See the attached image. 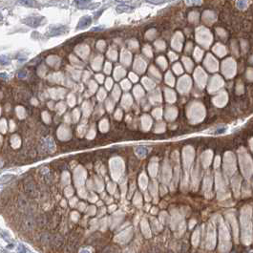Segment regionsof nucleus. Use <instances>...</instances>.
<instances>
[{"label": "nucleus", "instance_id": "nucleus-1", "mask_svg": "<svg viewBox=\"0 0 253 253\" xmlns=\"http://www.w3.org/2000/svg\"><path fill=\"white\" fill-rule=\"evenodd\" d=\"M196 40L204 48H208L213 41V36L208 29L201 26L196 30Z\"/></svg>", "mask_w": 253, "mask_h": 253}, {"label": "nucleus", "instance_id": "nucleus-2", "mask_svg": "<svg viewBox=\"0 0 253 253\" xmlns=\"http://www.w3.org/2000/svg\"><path fill=\"white\" fill-rule=\"evenodd\" d=\"M237 64L233 58H226L222 63V73L226 78H232L236 75Z\"/></svg>", "mask_w": 253, "mask_h": 253}, {"label": "nucleus", "instance_id": "nucleus-3", "mask_svg": "<svg viewBox=\"0 0 253 253\" xmlns=\"http://www.w3.org/2000/svg\"><path fill=\"white\" fill-rule=\"evenodd\" d=\"M192 87V79L189 76H183L179 78L177 90L180 94H188Z\"/></svg>", "mask_w": 253, "mask_h": 253}, {"label": "nucleus", "instance_id": "nucleus-4", "mask_svg": "<svg viewBox=\"0 0 253 253\" xmlns=\"http://www.w3.org/2000/svg\"><path fill=\"white\" fill-rule=\"evenodd\" d=\"M224 78H222L221 76L215 75L212 76L211 79H210L207 89H208V92L210 94H213V93L218 92L220 89H222V88L224 87Z\"/></svg>", "mask_w": 253, "mask_h": 253}, {"label": "nucleus", "instance_id": "nucleus-5", "mask_svg": "<svg viewBox=\"0 0 253 253\" xmlns=\"http://www.w3.org/2000/svg\"><path fill=\"white\" fill-rule=\"evenodd\" d=\"M194 79L195 83L200 89H203L207 83V75L201 67H198L194 71Z\"/></svg>", "mask_w": 253, "mask_h": 253}, {"label": "nucleus", "instance_id": "nucleus-6", "mask_svg": "<svg viewBox=\"0 0 253 253\" xmlns=\"http://www.w3.org/2000/svg\"><path fill=\"white\" fill-rule=\"evenodd\" d=\"M203 64H204V67H205L206 69L208 70V72L210 73L217 72L219 69V62L211 54H207L206 55L205 58H204Z\"/></svg>", "mask_w": 253, "mask_h": 253}, {"label": "nucleus", "instance_id": "nucleus-7", "mask_svg": "<svg viewBox=\"0 0 253 253\" xmlns=\"http://www.w3.org/2000/svg\"><path fill=\"white\" fill-rule=\"evenodd\" d=\"M45 22V18L43 16H28L22 20V23L26 24L27 26H30L32 28H37L41 26Z\"/></svg>", "mask_w": 253, "mask_h": 253}, {"label": "nucleus", "instance_id": "nucleus-8", "mask_svg": "<svg viewBox=\"0 0 253 253\" xmlns=\"http://www.w3.org/2000/svg\"><path fill=\"white\" fill-rule=\"evenodd\" d=\"M183 35L181 32L176 33L174 36H173L171 40V47L174 50L181 52L183 49Z\"/></svg>", "mask_w": 253, "mask_h": 253}, {"label": "nucleus", "instance_id": "nucleus-9", "mask_svg": "<svg viewBox=\"0 0 253 253\" xmlns=\"http://www.w3.org/2000/svg\"><path fill=\"white\" fill-rule=\"evenodd\" d=\"M68 32V28L64 25H56L50 28L49 32L47 33V36L53 37V36H58L60 35H64Z\"/></svg>", "mask_w": 253, "mask_h": 253}, {"label": "nucleus", "instance_id": "nucleus-10", "mask_svg": "<svg viewBox=\"0 0 253 253\" xmlns=\"http://www.w3.org/2000/svg\"><path fill=\"white\" fill-rule=\"evenodd\" d=\"M216 19H217V16H216L215 13L211 12V11H204L201 15V20L205 24L212 25L216 21Z\"/></svg>", "mask_w": 253, "mask_h": 253}, {"label": "nucleus", "instance_id": "nucleus-11", "mask_svg": "<svg viewBox=\"0 0 253 253\" xmlns=\"http://www.w3.org/2000/svg\"><path fill=\"white\" fill-rule=\"evenodd\" d=\"M24 192L28 197H30L32 199L37 198V196H38V193H37V191H36L35 186L31 183H26L24 184Z\"/></svg>", "mask_w": 253, "mask_h": 253}, {"label": "nucleus", "instance_id": "nucleus-12", "mask_svg": "<svg viewBox=\"0 0 253 253\" xmlns=\"http://www.w3.org/2000/svg\"><path fill=\"white\" fill-rule=\"evenodd\" d=\"M215 104L218 105H223L226 104V102L227 101V93L226 91H221V92L218 93L217 96H215L214 99H213Z\"/></svg>", "mask_w": 253, "mask_h": 253}, {"label": "nucleus", "instance_id": "nucleus-13", "mask_svg": "<svg viewBox=\"0 0 253 253\" xmlns=\"http://www.w3.org/2000/svg\"><path fill=\"white\" fill-rule=\"evenodd\" d=\"M91 23H92V17H91V16H89V15L83 16V17L79 20L78 27H76V30L86 29V28H88L90 26Z\"/></svg>", "mask_w": 253, "mask_h": 253}, {"label": "nucleus", "instance_id": "nucleus-14", "mask_svg": "<svg viewBox=\"0 0 253 253\" xmlns=\"http://www.w3.org/2000/svg\"><path fill=\"white\" fill-rule=\"evenodd\" d=\"M213 53H215L219 58H223V56H224L227 54V50L223 44L217 43L213 47Z\"/></svg>", "mask_w": 253, "mask_h": 253}, {"label": "nucleus", "instance_id": "nucleus-15", "mask_svg": "<svg viewBox=\"0 0 253 253\" xmlns=\"http://www.w3.org/2000/svg\"><path fill=\"white\" fill-rule=\"evenodd\" d=\"M17 206L19 207V208H21L25 212H29L30 210H31L29 201H28L26 199H24V198H22V197H20L17 200Z\"/></svg>", "mask_w": 253, "mask_h": 253}, {"label": "nucleus", "instance_id": "nucleus-16", "mask_svg": "<svg viewBox=\"0 0 253 253\" xmlns=\"http://www.w3.org/2000/svg\"><path fill=\"white\" fill-rule=\"evenodd\" d=\"M146 69V62L141 58H138L135 64V70H137L139 73H143Z\"/></svg>", "mask_w": 253, "mask_h": 253}, {"label": "nucleus", "instance_id": "nucleus-17", "mask_svg": "<svg viewBox=\"0 0 253 253\" xmlns=\"http://www.w3.org/2000/svg\"><path fill=\"white\" fill-rule=\"evenodd\" d=\"M35 226V220L31 217L30 215H28L27 217L24 218L23 220V226L26 229H33V227Z\"/></svg>", "mask_w": 253, "mask_h": 253}, {"label": "nucleus", "instance_id": "nucleus-18", "mask_svg": "<svg viewBox=\"0 0 253 253\" xmlns=\"http://www.w3.org/2000/svg\"><path fill=\"white\" fill-rule=\"evenodd\" d=\"M163 93H164V96H165V98H166L167 101L174 102L176 100V93L172 89H169V88H164Z\"/></svg>", "mask_w": 253, "mask_h": 253}, {"label": "nucleus", "instance_id": "nucleus-19", "mask_svg": "<svg viewBox=\"0 0 253 253\" xmlns=\"http://www.w3.org/2000/svg\"><path fill=\"white\" fill-rule=\"evenodd\" d=\"M183 63L184 65V67H185V70L187 71V72H189V73L192 72L194 64H193V61L191 60V58H187V56H183Z\"/></svg>", "mask_w": 253, "mask_h": 253}, {"label": "nucleus", "instance_id": "nucleus-20", "mask_svg": "<svg viewBox=\"0 0 253 253\" xmlns=\"http://www.w3.org/2000/svg\"><path fill=\"white\" fill-rule=\"evenodd\" d=\"M164 81H165V83L167 85H169L170 87H173L175 85V78L174 76H173V74L170 72V71H168V72L166 73L165 75V78H164Z\"/></svg>", "mask_w": 253, "mask_h": 253}, {"label": "nucleus", "instance_id": "nucleus-21", "mask_svg": "<svg viewBox=\"0 0 253 253\" xmlns=\"http://www.w3.org/2000/svg\"><path fill=\"white\" fill-rule=\"evenodd\" d=\"M19 2L27 7H32V8H37L39 6L38 2L36 0H19Z\"/></svg>", "mask_w": 253, "mask_h": 253}, {"label": "nucleus", "instance_id": "nucleus-22", "mask_svg": "<svg viewBox=\"0 0 253 253\" xmlns=\"http://www.w3.org/2000/svg\"><path fill=\"white\" fill-rule=\"evenodd\" d=\"M203 51L199 47H196L193 52V58L196 61H201V59L203 58Z\"/></svg>", "mask_w": 253, "mask_h": 253}, {"label": "nucleus", "instance_id": "nucleus-23", "mask_svg": "<svg viewBox=\"0 0 253 253\" xmlns=\"http://www.w3.org/2000/svg\"><path fill=\"white\" fill-rule=\"evenodd\" d=\"M149 73H150V75L153 76V78L158 79V80H161V75L160 71H159L156 67H154V66L150 67Z\"/></svg>", "mask_w": 253, "mask_h": 253}, {"label": "nucleus", "instance_id": "nucleus-24", "mask_svg": "<svg viewBox=\"0 0 253 253\" xmlns=\"http://www.w3.org/2000/svg\"><path fill=\"white\" fill-rule=\"evenodd\" d=\"M13 178H15V175H13V174L2 175L1 177H0V185H1V184H5V183H9V181H12Z\"/></svg>", "mask_w": 253, "mask_h": 253}, {"label": "nucleus", "instance_id": "nucleus-25", "mask_svg": "<svg viewBox=\"0 0 253 253\" xmlns=\"http://www.w3.org/2000/svg\"><path fill=\"white\" fill-rule=\"evenodd\" d=\"M157 63L163 70H166V68L168 67V63H167V60L164 56H159L157 58Z\"/></svg>", "mask_w": 253, "mask_h": 253}, {"label": "nucleus", "instance_id": "nucleus-26", "mask_svg": "<svg viewBox=\"0 0 253 253\" xmlns=\"http://www.w3.org/2000/svg\"><path fill=\"white\" fill-rule=\"evenodd\" d=\"M75 3L78 8H89L91 0H75Z\"/></svg>", "mask_w": 253, "mask_h": 253}, {"label": "nucleus", "instance_id": "nucleus-27", "mask_svg": "<svg viewBox=\"0 0 253 253\" xmlns=\"http://www.w3.org/2000/svg\"><path fill=\"white\" fill-rule=\"evenodd\" d=\"M143 82L144 86L146 87L147 90H153L155 88V82L153 80H151L150 78H143Z\"/></svg>", "mask_w": 253, "mask_h": 253}, {"label": "nucleus", "instance_id": "nucleus-28", "mask_svg": "<svg viewBox=\"0 0 253 253\" xmlns=\"http://www.w3.org/2000/svg\"><path fill=\"white\" fill-rule=\"evenodd\" d=\"M189 21L191 22V23H198L199 22V19H200V15L197 13V12H191L189 13Z\"/></svg>", "mask_w": 253, "mask_h": 253}, {"label": "nucleus", "instance_id": "nucleus-29", "mask_svg": "<svg viewBox=\"0 0 253 253\" xmlns=\"http://www.w3.org/2000/svg\"><path fill=\"white\" fill-rule=\"evenodd\" d=\"M173 71H174V73L177 76H181L183 73V68L181 63H175L173 65Z\"/></svg>", "mask_w": 253, "mask_h": 253}, {"label": "nucleus", "instance_id": "nucleus-30", "mask_svg": "<svg viewBox=\"0 0 253 253\" xmlns=\"http://www.w3.org/2000/svg\"><path fill=\"white\" fill-rule=\"evenodd\" d=\"M135 151L137 153V155H139L140 157H144V156L148 153V149H147L146 147L140 146V147H137V148L135 149Z\"/></svg>", "mask_w": 253, "mask_h": 253}, {"label": "nucleus", "instance_id": "nucleus-31", "mask_svg": "<svg viewBox=\"0 0 253 253\" xmlns=\"http://www.w3.org/2000/svg\"><path fill=\"white\" fill-rule=\"evenodd\" d=\"M248 4H249V0H237V3H236L237 7L240 10L246 9V7L248 6Z\"/></svg>", "mask_w": 253, "mask_h": 253}, {"label": "nucleus", "instance_id": "nucleus-32", "mask_svg": "<svg viewBox=\"0 0 253 253\" xmlns=\"http://www.w3.org/2000/svg\"><path fill=\"white\" fill-rule=\"evenodd\" d=\"M155 47H156V49H157L158 51L165 50V48H166L165 42H164L163 40H161V39H159V40H157L155 42Z\"/></svg>", "mask_w": 253, "mask_h": 253}, {"label": "nucleus", "instance_id": "nucleus-33", "mask_svg": "<svg viewBox=\"0 0 253 253\" xmlns=\"http://www.w3.org/2000/svg\"><path fill=\"white\" fill-rule=\"evenodd\" d=\"M184 3H185L187 6H200L203 3V0H184Z\"/></svg>", "mask_w": 253, "mask_h": 253}, {"label": "nucleus", "instance_id": "nucleus-34", "mask_svg": "<svg viewBox=\"0 0 253 253\" xmlns=\"http://www.w3.org/2000/svg\"><path fill=\"white\" fill-rule=\"evenodd\" d=\"M152 94H153V95H152L151 98L154 99V101H158V102L161 101V90H156Z\"/></svg>", "mask_w": 253, "mask_h": 253}, {"label": "nucleus", "instance_id": "nucleus-35", "mask_svg": "<svg viewBox=\"0 0 253 253\" xmlns=\"http://www.w3.org/2000/svg\"><path fill=\"white\" fill-rule=\"evenodd\" d=\"M45 145H46V147L50 150V151H52L54 146H55V143H54V141L52 140V139L48 138L45 140Z\"/></svg>", "mask_w": 253, "mask_h": 253}, {"label": "nucleus", "instance_id": "nucleus-36", "mask_svg": "<svg viewBox=\"0 0 253 253\" xmlns=\"http://www.w3.org/2000/svg\"><path fill=\"white\" fill-rule=\"evenodd\" d=\"M10 62V58L7 56H0V64L1 65H9Z\"/></svg>", "mask_w": 253, "mask_h": 253}, {"label": "nucleus", "instance_id": "nucleus-37", "mask_svg": "<svg viewBox=\"0 0 253 253\" xmlns=\"http://www.w3.org/2000/svg\"><path fill=\"white\" fill-rule=\"evenodd\" d=\"M216 32H217V35L220 36L221 38H223V39H226V36H227V33H226V31H224V29H221V28H218L217 30H216Z\"/></svg>", "mask_w": 253, "mask_h": 253}, {"label": "nucleus", "instance_id": "nucleus-38", "mask_svg": "<svg viewBox=\"0 0 253 253\" xmlns=\"http://www.w3.org/2000/svg\"><path fill=\"white\" fill-rule=\"evenodd\" d=\"M143 53L145 54V55L148 56V58H152L153 56V52H152V49L150 46H146L143 48Z\"/></svg>", "mask_w": 253, "mask_h": 253}, {"label": "nucleus", "instance_id": "nucleus-39", "mask_svg": "<svg viewBox=\"0 0 253 253\" xmlns=\"http://www.w3.org/2000/svg\"><path fill=\"white\" fill-rule=\"evenodd\" d=\"M246 78L249 81H253V68H248L246 70Z\"/></svg>", "mask_w": 253, "mask_h": 253}, {"label": "nucleus", "instance_id": "nucleus-40", "mask_svg": "<svg viewBox=\"0 0 253 253\" xmlns=\"http://www.w3.org/2000/svg\"><path fill=\"white\" fill-rule=\"evenodd\" d=\"M168 58L170 59V61H176L179 58L178 54H176L174 52H169L168 53Z\"/></svg>", "mask_w": 253, "mask_h": 253}, {"label": "nucleus", "instance_id": "nucleus-41", "mask_svg": "<svg viewBox=\"0 0 253 253\" xmlns=\"http://www.w3.org/2000/svg\"><path fill=\"white\" fill-rule=\"evenodd\" d=\"M132 9L131 8H129V6H118V12L119 13H124V12H130Z\"/></svg>", "mask_w": 253, "mask_h": 253}, {"label": "nucleus", "instance_id": "nucleus-42", "mask_svg": "<svg viewBox=\"0 0 253 253\" xmlns=\"http://www.w3.org/2000/svg\"><path fill=\"white\" fill-rule=\"evenodd\" d=\"M156 31L154 30V29H151L149 31V32H147V33H146V38H148V39H153L156 36Z\"/></svg>", "mask_w": 253, "mask_h": 253}, {"label": "nucleus", "instance_id": "nucleus-43", "mask_svg": "<svg viewBox=\"0 0 253 253\" xmlns=\"http://www.w3.org/2000/svg\"><path fill=\"white\" fill-rule=\"evenodd\" d=\"M236 91H237V94H243L244 93V85H243L242 82H238L237 87H236Z\"/></svg>", "mask_w": 253, "mask_h": 253}, {"label": "nucleus", "instance_id": "nucleus-44", "mask_svg": "<svg viewBox=\"0 0 253 253\" xmlns=\"http://www.w3.org/2000/svg\"><path fill=\"white\" fill-rule=\"evenodd\" d=\"M193 52V44L192 42H187V44L185 45V53L186 54H190Z\"/></svg>", "mask_w": 253, "mask_h": 253}, {"label": "nucleus", "instance_id": "nucleus-45", "mask_svg": "<svg viewBox=\"0 0 253 253\" xmlns=\"http://www.w3.org/2000/svg\"><path fill=\"white\" fill-rule=\"evenodd\" d=\"M26 76H27V71L26 70H21V71H19V72H18V78H24Z\"/></svg>", "mask_w": 253, "mask_h": 253}, {"label": "nucleus", "instance_id": "nucleus-46", "mask_svg": "<svg viewBox=\"0 0 253 253\" xmlns=\"http://www.w3.org/2000/svg\"><path fill=\"white\" fill-rule=\"evenodd\" d=\"M17 251H18V253H26V248H25L23 246L19 244V246H17Z\"/></svg>", "mask_w": 253, "mask_h": 253}, {"label": "nucleus", "instance_id": "nucleus-47", "mask_svg": "<svg viewBox=\"0 0 253 253\" xmlns=\"http://www.w3.org/2000/svg\"><path fill=\"white\" fill-rule=\"evenodd\" d=\"M246 47L247 48V42H246L244 40H242V48H243L244 52L246 51Z\"/></svg>", "mask_w": 253, "mask_h": 253}, {"label": "nucleus", "instance_id": "nucleus-48", "mask_svg": "<svg viewBox=\"0 0 253 253\" xmlns=\"http://www.w3.org/2000/svg\"><path fill=\"white\" fill-rule=\"evenodd\" d=\"M149 1L154 4H160V3H163V0H149Z\"/></svg>", "mask_w": 253, "mask_h": 253}, {"label": "nucleus", "instance_id": "nucleus-49", "mask_svg": "<svg viewBox=\"0 0 253 253\" xmlns=\"http://www.w3.org/2000/svg\"><path fill=\"white\" fill-rule=\"evenodd\" d=\"M130 78H131V79H133L134 81H137L138 80V76L134 75V74H130Z\"/></svg>", "mask_w": 253, "mask_h": 253}, {"label": "nucleus", "instance_id": "nucleus-50", "mask_svg": "<svg viewBox=\"0 0 253 253\" xmlns=\"http://www.w3.org/2000/svg\"><path fill=\"white\" fill-rule=\"evenodd\" d=\"M226 128H221V129H219V130H217V131H216V134H223V133L226 131Z\"/></svg>", "mask_w": 253, "mask_h": 253}, {"label": "nucleus", "instance_id": "nucleus-51", "mask_svg": "<svg viewBox=\"0 0 253 253\" xmlns=\"http://www.w3.org/2000/svg\"><path fill=\"white\" fill-rule=\"evenodd\" d=\"M123 87H125L126 88V89H129V87H130V84L128 83V81H125V82H123Z\"/></svg>", "mask_w": 253, "mask_h": 253}, {"label": "nucleus", "instance_id": "nucleus-52", "mask_svg": "<svg viewBox=\"0 0 253 253\" xmlns=\"http://www.w3.org/2000/svg\"><path fill=\"white\" fill-rule=\"evenodd\" d=\"M103 29V27H96V28H93L92 31H100Z\"/></svg>", "mask_w": 253, "mask_h": 253}, {"label": "nucleus", "instance_id": "nucleus-53", "mask_svg": "<svg viewBox=\"0 0 253 253\" xmlns=\"http://www.w3.org/2000/svg\"><path fill=\"white\" fill-rule=\"evenodd\" d=\"M0 78H7L8 76L6 74H0Z\"/></svg>", "mask_w": 253, "mask_h": 253}, {"label": "nucleus", "instance_id": "nucleus-54", "mask_svg": "<svg viewBox=\"0 0 253 253\" xmlns=\"http://www.w3.org/2000/svg\"><path fill=\"white\" fill-rule=\"evenodd\" d=\"M80 253H90V252L88 251V250H82V251H81Z\"/></svg>", "mask_w": 253, "mask_h": 253}, {"label": "nucleus", "instance_id": "nucleus-55", "mask_svg": "<svg viewBox=\"0 0 253 253\" xmlns=\"http://www.w3.org/2000/svg\"><path fill=\"white\" fill-rule=\"evenodd\" d=\"M250 62H251V63H253V56H251V58H250Z\"/></svg>", "mask_w": 253, "mask_h": 253}]
</instances>
